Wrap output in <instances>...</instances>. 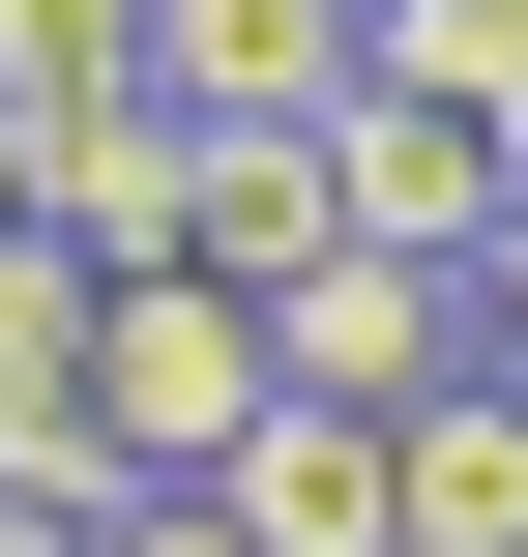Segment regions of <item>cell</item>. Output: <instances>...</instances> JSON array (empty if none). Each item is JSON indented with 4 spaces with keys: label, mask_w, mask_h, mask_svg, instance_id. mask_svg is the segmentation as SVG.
Returning <instances> with one entry per match:
<instances>
[{
    "label": "cell",
    "mask_w": 528,
    "mask_h": 557,
    "mask_svg": "<svg viewBox=\"0 0 528 557\" xmlns=\"http://www.w3.org/2000/svg\"><path fill=\"white\" fill-rule=\"evenodd\" d=\"M353 59H382L412 117H470V147H500V176H528V0H382Z\"/></svg>",
    "instance_id": "cell-7"
},
{
    "label": "cell",
    "mask_w": 528,
    "mask_h": 557,
    "mask_svg": "<svg viewBox=\"0 0 528 557\" xmlns=\"http://www.w3.org/2000/svg\"><path fill=\"white\" fill-rule=\"evenodd\" d=\"M265 382H294V411H441V382H500V294H470V264L323 235V264L265 294Z\"/></svg>",
    "instance_id": "cell-1"
},
{
    "label": "cell",
    "mask_w": 528,
    "mask_h": 557,
    "mask_svg": "<svg viewBox=\"0 0 528 557\" xmlns=\"http://www.w3.org/2000/svg\"><path fill=\"white\" fill-rule=\"evenodd\" d=\"M412 557H528V382H441L412 411Z\"/></svg>",
    "instance_id": "cell-8"
},
{
    "label": "cell",
    "mask_w": 528,
    "mask_h": 557,
    "mask_svg": "<svg viewBox=\"0 0 528 557\" xmlns=\"http://www.w3.org/2000/svg\"><path fill=\"white\" fill-rule=\"evenodd\" d=\"M353 29L382 0H147V88L176 117H353Z\"/></svg>",
    "instance_id": "cell-5"
},
{
    "label": "cell",
    "mask_w": 528,
    "mask_h": 557,
    "mask_svg": "<svg viewBox=\"0 0 528 557\" xmlns=\"http://www.w3.org/2000/svg\"><path fill=\"white\" fill-rule=\"evenodd\" d=\"M206 499L265 557H412V411H294V382H265V441H235Z\"/></svg>",
    "instance_id": "cell-4"
},
{
    "label": "cell",
    "mask_w": 528,
    "mask_h": 557,
    "mask_svg": "<svg viewBox=\"0 0 528 557\" xmlns=\"http://www.w3.org/2000/svg\"><path fill=\"white\" fill-rule=\"evenodd\" d=\"M88 557H265V529H235V499H118Z\"/></svg>",
    "instance_id": "cell-10"
},
{
    "label": "cell",
    "mask_w": 528,
    "mask_h": 557,
    "mask_svg": "<svg viewBox=\"0 0 528 557\" xmlns=\"http://www.w3.org/2000/svg\"><path fill=\"white\" fill-rule=\"evenodd\" d=\"M0 557H88V529H29V499H0Z\"/></svg>",
    "instance_id": "cell-13"
},
{
    "label": "cell",
    "mask_w": 528,
    "mask_h": 557,
    "mask_svg": "<svg viewBox=\"0 0 528 557\" xmlns=\"http://www.w3.org/2000/svg\"><path fill=\"white\" fill-rule=\"evenodd\" d=\"M470 294H500V352H528V206H500V264H470Z\"/></svg>",
    "instance_id": "cell-11"
},
{
    "label": "cell",
    "mask_w": 528,
    "mask_h": 557,
    "mask_svg": "<svg viewBox=\"0 0 528 557\" xmlns=\"http://www.w3.org/2000/svg\"><path fill=\"white\" fill-rule=\"evenodd\" d=\"M147 88V0H0V117H118Z\"/></svg>",
    "instance_id": "cell-9"
},
{
    "label": "cell",
    "mask_w": 528,
    "mask_h": 557,
    "mask_svg": "<svg viewBox=\"0 0 528 557\" xmlns=\"http://www.w3.org/2000/svg\"><path fill=\"white\" fill-rule=\"evenodd\" d=\"M353 206H323V117H206V294H294Z\"/></svg>",
    "instance_id": "cell-6"
},
{
    "label": "cell",
    "mask_w": 528,
    "mask_h": 557,
    "mask_svg": "<svg viewBox=\"0 0 528 557\" xmlns=\"http://www.w3.org/2000/svg\"><path fill=\"white\" fill-rule=\"evenodd\" d=\"M88 411H118V470H147V499H206V470L265 441V294H206V264H147V294L88 323Z\"/></svg>",
    "instance_id": "cell-2"
},
{
    "label": "cell",
    "mask_w": 528,
    "mask_h": 557,
    "mask_svg": "<svg viewBox=\"0 0 528 557\" xmlns=\"http://www.w3.org/2000/svg\"><path fill=\"white\" fill-rule=\"evenodd\" d=\"M0 235H29V117H0Z\"/></svg>",
    "instance_id": "cell-12"
},
{
    "label": "cell",
    "mask_w": 528,
    "mask_h": 557,
    "mask_svg": "<svg viewBox=\"0 0 528 557\" xmlns=\"http://www.w3.org/2000/svg\"><path fill=\"white\" fill-rule=\"evenodd\" d=\"M323 206H353V235H382V264H500V147H470V117H412V88H382V59H353V117H323Z\"/></svg>",
    "instance_id": "cell-3"
}]
</instances>
